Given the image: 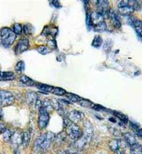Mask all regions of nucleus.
Listing matches in <instances>:
<instances>
[{
	"mask_svg": "<svg viewBox=\"0 0 142 154\" xmlns=\"http://www.w3.org/2000/svg\"><path fill=\"white\" fill-rule=\"evenodd\" d=\"M115 154H126V152L124 150H120V149H119L117 152H115Z\"/></svg>",
	"mask_w": 142,
	"mask_h": 154,
	"instance_id": "obj_36",
	"label": "nucleus"
},
{
	"mask_svg": "<svg viewBox=\"0 0 142 154\" xmlns=\"http://www.w3.org/2000/svg\"><path fill=\"white\" fill-rule=\"evenodd\" d=\"M55 138V134L51 132L44 133L39 137H37L34 144V150L35 153H40L47 150Z\"/></svg>",
	"mask_w": 142,
	"mask_h": 154,
	"instance_id": "obj_1",
	"label": "nucleus"
},
{
	"mask_svg": "<svg viewBox=\"0 0 142 154\" xmlns=\"http://www.w3.org/2000/svg\"><path fill=\"white\" fill-rule=\"evenodd\" d=\"M30 46L29 41L26 37H22L17 42L14 51L16 54H20L28 50Z\"/></svg>",
	"mask_w": 142,
	"mask_h": 154,
	"instance_id": "obj_7",
	"label": "nucleus"
},
{
	"mask_svg": "<svg viewBox=\"0 0 142 154\" xmlns=\"http://www.w3.org/2000/svg\"><path fill=\"white\" fill-rule=\"evenodd\" d=\"M3 110L0 107V120H1L2 118H3Z\"/></svg>",
	"mask_w": 142,
	"mask_h": 154,
	"instance_id": "obj_39",
	"label": "nucleus"
},
{
	"mask_svg": "<svg viewBox=\"0 0 142 154\" xmlns=\"http://www.w3.org/2000/svg\"><path fill=\"white\" fill-rule=\"evenodd\" d=\"M15 98L13 94L7 90H0V106L8 107L11 105Z\"/></svg>",
	"mask_w": 142,
	"mask_h": 154,
	"instance_id": "obj_5",
	"label": "nucleus"
},
{
	"mask_svg": "<svg viewBox=\"0 0 142 154\" xmlns=\"http://www.w3.org/2000/svg\"><path fill=\"white\" fill-rule=\"evenodd\" d=\"M7 130L5 125L3 123L0 124V134H3Z\"/></svg>",
	"mask_w": 142,
	"mask_h": 154,
	"instance_id": "obj_35",
	"label": "nucleus"
},
{
	"mask_svg": "<svg viewBox=\"0 0 142 154\" xmlns=\"http://www.w3.org/2000/svg\"><path fill=\"white\" fill-rule=\"evenodd\" d=\"M65 125L66 129V134H67V136L70 139L77 141L81 137L83 131L77 124L71 122L67 118L66 119V122H65Z\"/></svg>",
	"mask_w": 142,
	"mask_h": 154,
	"instance_id": "obj_4",
	"label": "nucleus"
},
{
	"mask_svg": "<svg viewBox=\"0 0 142 154\" xmlns=\"http://www.w3.org/2000/svg\"><path fill=\"white\" fill-rule=\"evenodd\" d=\"M108 145L112 152H116L120 148V141L118 139H112V140L109 142Z\"/></svg>",
	"mask_w": 142,
	"mask_h": 154,
	"instance_id": "obj_16",
	"label": "nucleus"
},
{
	"mask_svg": "<svg viewBox=\"0 0 142 154\" xmlns=\"http://www.w3.org/2000/svg\"><path fill=\"white\" fill-rule=\"evenodd\" d=\"M51 3H53V5H54L55 7H56V8L61 7H60V6L57 5V4H58V5H59V4H60V3H59L58 2H51Z\"/></svg>",
	"mask_w": 142,
	"mask_h": 154,
	"instance_id": "obj_37",
	"label": "nucleus"
},
{
	"mask_svg": "<svg viewBox=\"0 0 142 154\" xmlns=\"http://www.w3.org/2000/svg\"><path fill=\"white\" fill-rule=\"evenodd\" d=\"M15 79V75L12 71H1L0 80H12Z\"/></svg>",
	"mask_w": 142,
	"mask_h": 154,
	"instance_id": "obj_17",
	"label": "nucleus"
},
{
	"mask_svg": "<svg viewBox=\"0 0 142 154\" xmlns=\"http://www.w3.org/2000/svg\"><path fill=\"white\" fill-rule=\"evenodd\" d=\"M31 138V133L29 131L22 132V145L24 148H26L29 144Z\"/></svg>",
	"mask_w": 142,
	"mask_h": 154,
	"instance_id": "obj_19",
	"label": "nucleus"
},
{
	"mask_svg": "<svg viewBox=\"0 0 142 154\" xmlns=\"http://www.w3.org/2000/svg\"><path fill=\"white\" fill-rule=\"evenodd\" d=\"M84 118L83 112L78 111V110H72L68 114V119L71 122L77 124L81 122Z\"/></svg>",
	"mask_w": 142,
	"mask_h": 154,
	"instance_id": "obj_10",
	"label": "nucleus"
},
{
	"mask_svg": "<svg viewBox=\"0 0 142 154\" xmlns=\"http://www.w3.org/2000/svg\"><path fill=\"white\" fill-rule=\"evenodd\" d=\"M109 17L110 18L112 24L115 27L117 28H120L121 27V22L119 16L114 11H110L109 14Z\"/></svg>",
	"mask_w": 142,
	"mask_h": 154,
	"instance_id": "obj_13",
	"label": "nucleus"
},
{
	"mask_svg": "<svg viewBox=\"0 0 142 154\" xmlns=\"http://www.w3.org/2000/svg\"><path fill=\"white\" fill-rule=\"evenodd\" d=\"M65 95L67 96V98L69 100L73 102H79V101L82 99L81 97H79V96L72 93H66Z\"/></svg>",
	"mask_w": 142,
	"mask_h": 154,
	"instance_id": "obj_32",
	"label": "nucleus"
},
{
	"mask_svg": "<svg viewBox=\"0 0 142 154\" xmlns=\"http://www.w3.org/2000/svg\"><path fill=\"white\" fill-rule=\"evenodd\" d=\"M102 42H103V40H102V37L99 35H96L94 37L92 41V46L94 48H99L102 46Z\"/></svg>",
	"mask_w": 142,
	"mask_h": 154,
	"instance_id": "obj_24",
	"label": "nucleus"
},
{
	"mask_svg": "<svg viewBox=\"0 0 142 154\" xmlns=\"http://www.w3.org/2000/svg\"><path fill=\"white\" fill-rule=\"evenodd\" d=\"M0 73H1V71H0Z\"/></svg>",
	"mask_w": 142,
	"mask_h": 154,
	"instance_id": "obj_42",
	"label": "nucleus"
},
{
	"mask_svg": "<svg viewBox=\"0 0 142 154\" xmlns=\"http://www.w3.org/2000/svg\"><path fill=\"white\" fill-rule=\"evenodd\" d=\"M130 127L136 136L142 139V128L137 124L132 122L130 123Z\"/></svg>",
	"mask_w": 142,
	"mask_h": 154,
	"instance_id": "obj_22",
	"label": "nucleus"
},
{
	"mask_svg": "<svg viewBox=\"0 0 142 154\" xmlns=\"http://www.w3.org/2000/svg\"><path fill=\"white\" fill-rule=\"evenodd\" d=\"M22 132L19 131H16L13 134V136L11 138L10 143L13 144V146L17 147L22 144Z\"/></svg>",
	"mask_w": 142,
	"mask_h": 154,
	"instance_id": "obj_12",
	"label": "nucleus"
},
{
	"mask_svg": "<svg viewBox=\"0 0 142 154\" xmlns=\"http://www.w3.org/2000/svg\"><path fill=\"white\" fill-rule=\"evenodd\" d=\"M33 27L30 24H26L22 26V31L26 35H30L33 32Z\"/></svg>",
	"mask_w": 142,
	"mask_h": 154,
	"instance_id": "obj_33",
	"label": "nucleus"
},
{
	"mask_svg": "<svg viewBox=\"0 0 142 154\" xmlns=\"http://www.w3.org/2000/svg\"><path fill=\"white\" fill-rule=\"evenodd\" d=\"M39 115L38 118L37 125L39 129H44L49 123V114L48 112L44 111V110L39 109Z\"/></svg>",
	"mask_w": 142,
	"mask_h": 154,
	"instance_id": "obj_6",
	"label": "nucleus"
},
{
	"mask_svg": "<svg viewBox=\"0 0 142 154\" xmlns=\"http://www.w3.org/2000/svg\"><path fill=\"white\" fill-rule=\"evenodd\" d=\"M19 80L21 82V83L28 86H35L36 84V83L34 80H31L29 77L26 75H21L19 78Z\"/></svg>",
	"mask_w": 142,
	"mask_h": 154,
	"instance_id": "obj_20",
	"label": "nucleus"
},
{
	"mask_svg": "<svg viewBox=\"0 0 142 154\" xmlns=\"http://www.w3.org/2000/svg\"><path fill=\"white\" fill-rule=\"evenodd\" d=\"M69 154H80L79 153H78L76 151H72V152H68Z\"/></svg>",
	"mask_w": 142,
	"mask_h": 154,
	"instance_id": "obj_40",
	"label": "nucleus"
},
{
	"mask_svg": "<svg viewBox=\"0 0 142 154\" xmlns=\"http://www.w3.org/2000/svg\"><path fill=\"white\" fill-rule=\"evenodd\" d=\"M25 99L26 102L31 106H35V104L39 100V96L34 91H28L25 94Z\"/></svg>",
	"mask_w": 142,
	"mask_h": 154,
	"instance_id": "obj_11",
	"label": "nucleus"
},
{
	"mask_svg": "<svg viewBox=\"0 0 142 154\" xmlns=\"http://www.w3.org/2000/svg\"><path fill=\"white\" fill-rule=\"evenodd\" d=\"M130 148L131 154H142V144L136 143Z\"/></svg>",
	"mask_w": 142,
	"mask_h": 154,
	"instance_id": "obj_21",
	"label": "nucleus"
},
{
	"mask_svg": "<svg viewBox=\"0 0 142 154\" xmlns=\"http://www.w3.org/2000/svg\"><path fill=\"white\" fill-rule=\"evenodd\" d=\"M91 16L93 21V26L99 23L104 21V19H105V17L102 15V14L98 11L93 12L91 14Z\"/></svg>",
	"mask_w": 142,
	"mask_h": 154,
	"instance_id": "obj_15",
	"label": "nucleus"
},
{
	"mask_svg": "<svg viewBox=\"0 0 142 154\" xmlns=\"http://www.w3.org/2000/svg\"><path fill=\"white\" fill-rule=\"evenodd\" d=\"M51 93L58 96H64L67 93V92H66L64 89H61L60 88H54V87H53V88H52L51 91Z\"/></svg>",
	"mask_w": 142,
	"mask_h": 154,
	"instance_id": "obj_29",
	"label": "nucleus"
},
{
	"mask_svg": "<svg viewBox=\"0 0 142 154\" xmlns=\"http://www.w3.org/2000/svg\"><path fill=\"white\" fill-rule=\"evenodd\" d=\"M129 22L130 25L135 28L138 35L142 38V21L133 16H131L129 19Z\"/></svg>",
	"mask_w": 142,
	"mask_h": 154,
	"instance_id": "obj_9",
	"label": "nucleus"
},
{
	"mask_svg": "<svg viewBox=\"0 0 142 154\" xmlns=\"http://www.w3.org/2000/svg\"><path fill=\"white\" fill-rule=\"evenodd\" d=\"M13 132H14L11 131V130L7 128V131L2 134L3 140L5 142H10L11 140V138L13 136Z\"/></svg>",
	"mask_w": 142,
	"mask_h": 154,
	"instance_id": "obj_27",
	"label": "nucleus"
},
{
	"mask_svg": "<svg viewBox=\"0 0 142 154\" xmlns=\"http://www.w3.org/2000/svg\"><path fill=\"white\" fill-rule=\"evenodd\" d=\"M25 69V64L23 61H19L15 66V70L19 73H21Z\"/></svg>",
	"mask_w": 142,
	"mask_h": 154,
	"instance_id": "obj_31",
	"label": "nucleus"
},
{
	"mask_svg": "<svg viewBox=\"0 0 142 154\" xmlns=\"http://www.w3.org/2000/svg\"><path fill=\"white\" fill-rule=\"evenodd\" d=\"M86 25L88 30H91L92 28H93V23L91 14L89 12H87L86 14Z\"/></svg>",
	"mask_w": 142,
	"mask_h": 154,
	"instance_id": "obj_30",
	"label": "nucleus"
},
{
	"mask_svg": "<svg viewBox=\"0 0 142 154\" xmlns=\"http://www.w3.org/2000/svg\"><path fill=\"white\" fill-rule=\"evenodd\" d=\"M78 103H79L80 105H81L82 107H87V108L93 109L94 105H95V104L93 102H90V100L83 99V98L81 100H80Z\"/></svg>",
	"mask_w": 142,
	"mask_h": 154,
	"instance_id": "obj_26",
	"label": "nucleus"
},
{
	"mask_svg": "<svg viewBox=\"0 0 142 154\" xmlns=\"http://www.w3.org/2000/svg\"><path fill=\"white\" fill-rule=\"evenodd\" d=\"M37 51L42 55H47L51 52L50 48L46 46H39L37 48Z\"/></svg>",
	"mask_w": 142,
	"mask_h": 154,
	"instance_id": "obj_28",
	"label": "nucleus"
},
{
	"mask_svg": "<svg viewBox=\"0 0 142 154\" xmlns=\"http://www.w3.org/2000/svg\"><path fill=\"white\" fill-rule=\"evenodd\" d=\"M93 134V128L92 126L89 121H86L83 125V131L81 137L79 140L75 142L76 146L79 148H82L87 146L91 141V139Z\"/></svg>",
	"mask_w": 142,
	"mask_h": 154,
	"instance_id": "obj_2",
	"label": "nucleus"
},
{
	"mask_svg": "<svg viewBox=\"0 0 142 154\" xmlns=\"http://www.w3.org/2000/svg\"><path fill=\"white\" fill-rule=\"evenodd\" d=\"M123 137H124L126 143L128 144L130 147L137 143L136 137H135L133 134H132L131 133H129V132L124 133L123 134Z\"/></svg>",
	"mask_w": 142,
	"mask_h": 154,
	"instance_id": "obj_14",
	"label": "nucleus"
},
{
	"mask_svg": "<svg viewBox=\"0 0 142 154\" xmlns=\"http://www.w3.org/2000/svg\"><path fill=\"white\" fill-rule=\"evenodd\" d=\"M39 109L44 110V111L48 112V113L49 112H51V110L53 109V105H52V103H51V101L48 99H45L43 102H42V107Z\"/></svg>",
	"mask_w": 142,
	"mask_h": 154,
	"instance_id": "obj_18",
	"label": "nucleus"
},
{
	"mask_svg": "<svg viewBox=\"0 0 142 154\" xmlns=\"http://www.w3.org/2000/svg\"><path fill=\"white\" fill-rule=\"evenodd\" d=\"M16 34L8 27H3L0 29V44L3 47L8 48L15 41Z\"/></svg>",
	"mask_w": 142,
	"mask_h": 154,
	"instance_id": "obj_3",
	"label": "nucleus"
},
{
	"mask_svg": "<svg viewBox=\"0 0 142 154\" xmlns=\"http://www.w3.org/2000/svg\"><path fill=\"white\" fill-rule=\"evenodd\" d=\"M113 114H114V116L116 118L119 119L124 124H126V123H127V122H128V118H127L126 116L124 115V114H122L119 112L113 111Z\"/></svg>",
	"mask_w": 142,
	"mask_h": 154,
	"instance_id": "obj_25",
	"label": "nucleus"
},
{
	"mask_svg": "<svg viewBox=\"0 0 142 154\" xmlns=\"http://www.w3.org/2000/svg\"><path fill=\"white\" fill-rule=\"evenodd\" d=\"M13 32L16 33V35H20L22 32V26L19 23H16L13 25Z\"/></svg>",
	"mask_w": 142,
	"mask_h": 154,
	"instance_id": "obj_34",
	"label": "nucleus"
},
{
	"mask_svg": "<svg viewBox=\"0 0 142 154\" xmlns=\"http://www.w3.org/2000/svg\"><path fill=\"white\" fill-rule=\"evenodd\" d=\"M57 154H69L67 151H65V150H61L60 152H58Z\"/></svg>",
	"mask_w": 142,
	"mask_h": 154,
	"instance_id": "obj_38",
	"label": "nucleus"
},
{
	"mask_svg": "<svg viewBox=\"0 0 142 154\" xmlns=\"http://www.w3.org/2000/svg\"><path fill=\"white\" fill-rule=\"evenodd\" d=\"M96 154H101V153H96Z\"/></svg>",
	"mask_w": 142,
	"mask_h": 154,
	"instance_id": "obj_41",
	"label": "nucleus"
},
{
	"mask_svg": "<svg viewBox=\"0 0 142 154\" xmlns=\"http://www.w3.org/2000/svg\"><path fill=\"white\" fill-rule=\"evenodd\" d=\"M93 28L96 32H103L106 30L107 26H106V24L105 21H102V22H100V23L96 24V25H95L93 26Z\"/></svg>",
	"mask_w": 142,
	"mask_h": 154,
	"instance_id": "obj_23",
	"label": "nucleus"
},
{
	"mask_svg": "<svg viewBox=\"0 0 142 154\" xmlns=\"http://www.w3.org/2000/svg\"><path fill=\"white\" fill-rule=\"evenodd\" d=\"M135 11L134 8L128 5L127 3V0L126 1H122L120 2L118 5V11H119L121 15L125 16H131Z\"/></svg>",
	"mask_w": 142,
	"mask_h": 154,
	"instance_id": "obj_8",
	"label": "nucleus"
}]
</instances>
